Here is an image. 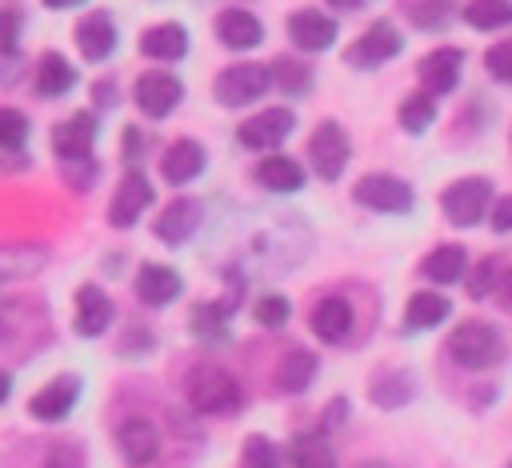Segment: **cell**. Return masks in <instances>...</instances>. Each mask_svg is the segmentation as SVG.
<instances>
[{"instance_id":"cell-39","label":"cell","mask_w":512,"mask_h":468,"mask_svg":"<svg viewBox=\"0 0 512 468\" xmlns=\"http://www.w3.org/2000/svg\"><path fill=\"white\" fill-rule=\"evenodd\" d=\"M240 456H244V468H280L284 464V452L268 436H248Z\"/></svg>"},{"instance_id":"cell-31","label":"cell","mask_w":512,"mask_h":468,"mask_svg":"<svg viewBox=\"0 0 512 468\" xmlns=\"http://www.w3.org/2000/svg\"><path fill=\"white\" fill-rule=\"evenodd\" d=\"M44 264H48L44 244H0V284L20 280V276H36Z\"/></svg>"},{"instance_id":"cell-29","label":"cell","mask_w":512,"mask_h":468,"mask_svg":"<svg viewBox=\"0 0 512 468\" xmlns=\"http://www.w3.org/2000/svg\"><path fill=\"white\" fill-rule=\"evenodd\" d=\"M368 396H372L376 408H404L416 396V380H412L408 368H384V372L372 376Z\"/></svg>"},{"instance_id":"cell-11","label":"cell","mask_w":512,"mask_h":468,"mask_svg":"<svg viewBox=\"0 0 512 468\" xmlns=\"http://www.w3.org/2000/svg\"><path fill=\"white\" fill-rule=\"evenodd\" d=\"M96 136H100V120H96V112L80 108V112L64 116L60 124H52V152H56L64 164L88 160L92 148H96Z\"/></svg>"},{"instance_id":"cell-28","label":"cell","mask_w":512,"mask_h":468,"mask_svg":"<svg viewBox=\"0 0 512 468\" xmlns=\"http://www.w3.org/2000/svg\"><path fill=\"white\" fill-rule=\"evenodd\" d=\"M452 312V300L440 292H412L404 304V332H428L436 324H444Z\"/></svg>"},{"instance_id":"cell-8","label":"cell","mask_w":512,"mask_h":468,"mask_svg":"<svg viewBox=\"0 0 512 468\" xmlns=\"http://www.w3.org/2000/svg\"><path fill=\"white\" fill-rule=\"evenodd\" d=\"M404 52V32L392 24V20H372L348 48V64L352 68H376L384 60H396Z\"/></svg>"},{"instance_id":"cell-7","label":"cell","mask_w":512,"mask_h":468,"mask_svg":"<svg viewBox=\"0 0 512 468\" xmlns=\"http://www.w3.org/2000/svg\"><path fill=\"white\" fill-rule=\"evenodd\" d=\"M80 392H84V380L76 372H60V376H52L48 384L36 388V396L28 400V416L40 420V424H60L80 404Z\"/></svg>"},{"instance_id":"cell-49","label":"cell","mask_w":512,"mask_h":468,"mask_svg":"<svg viewBox=\"0 0 512 468\" xmlns=\"http://www.w3.org/2000/svg\"><path fill=\"white\" fill-rule=\"evenodd\" d=\"M12 396V372L8 368H0V404Z\"/></svg>"},{"instance_id":"cell-3","label":"cell","mask_w":512,"mask_h":468,"mask_svg":"<svg viewBox=\"0 0 512 468\" xmlns=\"http://www.w3.org/2000/svg\"><path fill=\"white\" fill-rule=\"evenodd\" d=\"M268 88H272V72H268V64H256V60H236V64L220 68L212 80V96L224 108H244V104L260 100Z\"/></svg>"},{"instance_id":"cell-19","label":"cell","mask_w":512,"mask_h":468,"mask_svg":"<svg viewBox=\"0 0 512 468\" xmlns=\"http://www.w3.org/2000/svg\"><path fill=\"white\" fill-rule=\"evenodd\" d=\"M112 316H116V308H112V300H108V292H104L100 284H80V288H76V316H72V328H76L80 336H88V340L104 336L108 324H112Z\"/></svg>"},{"instance_id":"cell-9","label":"cell","mask_w":512,"mask_h":468,"mask_svg":"<svg viewBox=\"0 0 512 468\" xmlns=\"http://www.w3.org/2000/svg\"><path fill=\"white\" fill-rule=\"evenodd\" d=\"M132 100L144 116L152 120H164L180 100H184V84L176 72H164V68H152V72H140L136 84H132Z\"/></svg>"},{"instance_id":"cell-16","label":"cell","mask_w":512,"mask_h":468,"mask_svg":"<svg viewBox=\"0 0 512 468\" xmlns=\"http://www.w3.org/2000/svg\"><path fill=\"white\" fill-rule=\"evenodd\" d=\"M132 292H136V300L148 304V308H168V304L184 292V280H180V272H176L172 264L148 260V264H140V272H136V280H132Z\"/></svg>"},{"instance_id":"cell-23","label":"cell","mask_w":512,"mask_h":468,"mask_svg":"<svg viewBox=\"0 0 512 468\" xmlns=\"http://www.w3.org/2000/svg\"><path fill=\"white\" fill-rule=\"evenodd\" d=\"M32 76H36V80H32L36 96H48V100H56V96H64V92L76 88V64H72L64 52H56V48H48V52L36 60V72H32Z\"/></svg>"},{"instance_id":"cell-12","label":"cell","mask_w":512,"mask_h":468,"mask_svg":"<svg viewBox=\"0 0 512 468\" xmlns=\"http://www.w3.org/2000/svg\"><path fill=\"white\" fill-rule=\"evenodd\" d=\"M152 200H156V192H152L148 176H144L140 168H128V172L120 176L116 192H112V204H108V224H112V228H132V224L144 216V208H148Z\"/></svg>"},{"instance_id":"cell-5","label":"cell","mask_w":512,"mask_h":468,"mask_svg":"<svg viewBox=\"0 0 512 468\" xmlns=\"http://www.w3.org/2000/svg\"><path fill=\"white\" fill-rule=\"evenodd\" d=\"M348 156H352V140L348 132L336 124V120H320L308 136V164L320 180H340V172L348 168Z\"/></svg>"},{"instance_id":"cell-35","label":"cell","mask_w":512,"mask_h":468,"mask_svg":"<svg viewBox=\"0 0 512 468\" xmlns=\"http://www.w3.org/2000/svg\"><path fill=\"white\" fill-rule=\"evenodd\" d=\"M396 120H400V128L412 132V136L428 132L432 120H436V96H428L424 88H420V92H408V96L400 100V108H396Z\"/></svg>"},{"instance_id":"cell-4","label":"cell","mask_w":512,"mask_h":468,"mask_svg":"<svg viewBox=\"0 0 512 468\" xmlns=\"http://www.w3.org/2000/svg\"><path fill=\"white\" fill-rule=\"evenodd\" d=\"M440 212H444V220L456 224V228L480 224V220L492 212V180H488V176L452 180V184L440 192Z\"/></svg>"},{"instance_id":"cell-15","label":"cell","mask_w":512,"mask_h":468,"mask_svg":"<svg viewBox=\"0 0 512 468\" xmlns=\"http://www.w3.org/2000/svg\"><path fill=\"white\" fill-rule=\"evenodd\" d=\"M196 228H200V200H192V196H176V200H168V204L160 208L156 224H152L156 240H164L168 248L188 244V240L196 236Z\"/></svg>"},{"instance_id":"cell-6","label":"cell","mask_w":512,"mask_h":468,"mask_svg":"<svg viewBox=\"0 0 512 468\" xmlns=\"http://www.w3.org/2000/svg\"><path fill=\"white\" fill-rule=\"evenodd\" d=\"M352 200H356L360 208H368V212L400 216V212H408V208H412L416 192H412V184H408V180H400V176L368 172V176H360V180L352 184Z\"/></svg>"},{"instance_id":"cell-10","label":"cell","mask_w":512,"mask_h":468,"mask_svg":"<svg viewBox=\"0 0 512 468\" xmlns=\"http://www.w3.org/2000/svg\"><path fill=\"white\" fill-rule=\"evenodd\" d=\"M292 128H296V112L288 108V104H276V108H260L256 116H248V120H240V128H236V140L244 144V148H280L288 136H292Z\"/></svg>"},{"instance_id":"cell-50","label":"cell","mask_w":512,"mask_h":468,"mask_svg":"<svg viewBox=\"0 0 512 468\" xmlns=\"http://www.w3.org/2000/svg\"><path fill=\"white\" fill-rule=\"evenodd\" d=\"M48 8H76V4H84V0H44Z\"/></svg>"},{"instance_id":"cell-51","label":"cell","mask_w":512,"mask_h":468,"mask_svg":"<svg viewBox=\"0 0 512 468\" xmlns=\"http://www.w3.org/2000/svg\"><path fill=\"white\" fill-rule=\"evenodd\" d=\"M504 292H508V300H512V268L504 272Z\"/></svg>"},{"instance_id":"cell-44","label":"cell","mask_w":512,"mask_h":468,"mask_svg":"<svg viewBox=\"0 0 512 468\" xmlns=\"http://www.w3.org/2000/svg\"><path fill=\"white\" fill-rule=\"evenodd\" d=\"M144 152H148V136H144L136 124H128V128L120 132V160H124L128 168H136Z\"/></svg>"},{"instance_id":"cell-33","label":"cell","mask_w":512,"mask_h":468,"mask_svg":"<svg viewBox=\"0 0 512 468\" xmlns=\"http://www.w3.org/2000/svg\"><path fill=\"white\" fill-rule=\"evenodd\" d=\"M464 24L476 32H492V28H508L512 24V0H468L460 8Z\"/></svg>"},{"instance_id":"cell-20","label":"cell","mask_w":512,"mask_h":468,"mask_svg":"<svg viewBox=\"0 0 512 468\" xmlns=\"http://www.w3.org/2000/svg\"><path fill=\"white\" fill-rule=\"evenodd\" d=\"M116 448H120V456H124L128 464H136V468H140V464H152L156 452H160V432H156L152 420L128 416V420L116 424Z\"/></svg>"},{"instance_id":"cell-27","label":"cell","mask_w":512,"mask_h":468,"mask_svg":"<svg viewBox=\"0 0 512 468\" xmlns=\"http://www.w3.org/2000/svg\"><path fill=\"white\" fill-rule=\"evenodd\" d=\"M420 272L432 284H456V280H464L468 276V252H464V244H436L420 260Z\"/></svg>"},{"instance_id":"cell-17","label":"cell","mask_w":512,"mask_h":468,"mask_svg":"<svg viewBox=\"0 0 512 468\" xmlns=\"http://www.w3.org/2000/svg\"><path fill=\"white\" fill-rule=\"evenodd\" d=\"M212 32H216V40H220L224 48H232V52H248V48H256V44L264 40L260 16L248 12V8H224V12H216Z\"/></svg>"},{"instance_id":"cell-42","label":"cell","mask_w":512,"mask_h":468,"mask_svg":"<svg viewBox=\"0 0 512 468\" xmlns=\"http://www.w3.org/2000/svg\"><path fill=\"white\" fill-rule=\"evenodd\" d=\"M484 68H488V76H496L500 84H512V36H508V40H496V44L484 52Z\"/></svg>"},{"instance_id":"cell-26","label":"cell","mask_w":512,"mask_h":468,"mask_svg":"<svg viewBox=\"0 0 512 468\" xmlns=\"http://www.w3.org/2000/svg\"><path fill=\"white\" fill-rule=\"evenodd\" d=\"M316 356L308 352V348H292V352H284V360L276 364V376H272V384L284 392V396H300V392H308L312 388V380H316Z\"/></svg>"},{"instance_id":"cell-13","label":"cell","mask_w":512,"mask_h":468,"mask_svg":"<svg viewBox=\"0 0 512 468\" xmlns=\"http://www.w3.org/2000/svg\"><path fill=\"white\" fill-rule=\"evenodd\" d=\"M460 68H464V52L456 44H440V48H432V52L420 56L416 76H420V88L428 96H448L460 84Z\"/></svg>"},{"instance_id":"cell-30","label":"cell","mask_w":512,"mask_h":468,"mask_svg":"<svg viewBox=\"0 0 512 468\" xmlns=\"http://www.w3.org/2000/svg\"><path fill=\"white\" fill-rule=\"evenodd\" d=\"M188 328H192V336L204 340V344H228V336H232V328H228V308H224L220 300H200V304H192Z\"/></svg>"},{"instance_id":"cell-36","label":"cell","mask_w":512,"mask_h":468,"mask_svg":"<svg viewBox=\"0 0 512 468\" xmlns=\"http://www.w3.org/2000/svg\"><path fill=\"white\" fill-rule=\"evenodd\" d=\"M452 0H416L408 4V20L420 28V32H444L452 24Z\"/></svg>"},{"instance_id":"cell-18","label":"cell","mask_w":512,"mask_h":468,"mask_svg":"<svg viewBox=\"0 0 512 468\" xmlns=\"http://www.w3.org/2000/svg\"><path fill=\"white\" fill-rule=\"evenodd\" d=\"M204 168H208V152H204V144L192 140V136L172 140V144L164 148V156H160V172H164V180L176 184V188H180V184H192Z\"/></svg>"},{"instance_id":"cell-43","label":"cell","mask_w":512,"mask_h":468,"mask_svg":"<svg viewBox=\"0 0 512 468\" xmlns=\"http://www.w3.org/2000/svg\"><path fill=\"white\" fill-rule=\"evenodd\" d=\"M40 468H88L84 464V448L72 444V440H56L48 452H44V464Z\"/></svg>"},{"instance_id":"cell-53","label":"cell","mask_w":512,"mask_h":468,"mask_svg":"<svg viewBox=\"0 0 512 468\" xmlns=\"http://www.w3.org/2000/svg\"><path fill=\"white\" fill-rule=\"evenodd\" d=\"M508 468H512V464H508Z\"/></svg>"},{"instance_id":"cell-14","label":"cell","mask_w":512,"mask_h":468,"mask_svg":"<svg viewBox=\"0 0 512 468\" xmlns=\"http://www.w3.org/2000/svg\"><path fill=\"white\" fill-rule=\"evenodd\" d=\"M340 36V24L336 16L320 12V8H296L288 16V40L300 48V52H328Z\"/></svg>"},{"instance_id":"cell-25","label":"cell","mask_w":512,"mask_h":468,"mask_svg":"<svg viewBox=\"0 0 512 468\" xmlns=\"http://www.w3.org/2000/svg\"><path fill=\"white\" fill-rule=\"evenodd\" d=\"M304 168H300V160H292V156H284V152H268L260 164H256V184L260 188H268V192H300L304 188Z\"/></svg>"},{"instance_id":"cell-40","label":"cell","mask_w":512,"mask_h":468,"mask_svg":"<svg viewBox=\"0 0 512 468\" xmlns=\"http://www.w3.org/2000/svg\"><path fill=\"white\" fill-rule=\"evenodd\" d=\"M496 280H500V260H496V256H484V260H480L476 268H468V276H464L472 300H484V296L496 288Z\"/></svg>"},{"instance_id":"cell-45","label":"cell","mask_w":512,"mask_h":468,"mask_svg":"<svg viewBox=\"0 0 512 468\" xmlns=\"http://www.w3.org/2000/svg\"><path fill=\"white\" fill-rule=\"evenodd\" d=\"M64 180L72 184V188H80V192H88L96 180H100V160H76V164H64Z\"/></svg>"},{"instance_id":"cell-2","label":"cell","mask_w":512,"mask_h":468,"mask_svg":"<svg viewBox=\"0 0 512 468\" xmlns=\"http://www.w3.org/2000/svg\"><path fill=\"white\" fill-rule=\"evenodd\" d=\"M500 352H504L500 328L488 320H460L448 336V356L460 368H488L500 360Z\"/></svg>"},{"instance_id":"cell-21","label":"cell","mask_w":512,"mask_h":468,"mask_svg":"<svg viewBox=\"0 0 512 468\" xmlns=\"http://www.w3.org/2000/svg\"><path fill=\"white\" fill-rule=\"evenodd\" d=\"M116 44H120V32H116V24H112L108 12H88V16L76 24V48H80L84 60L104 64V60L116 52Z\"/></svg>"},{"instance_id":"cell-1","label":"cell","mask_w":512,"mask_h":468,"mask_svg":"<svg viewBox=\"0 0 512 468\" xmlns=\"http://www.w3.org/2000/svg\"><path fill=\"white\" fill-rule=\"evenodd\" d=\"M184 396L204 416H228V412H236L244 404L240 380L228 368H220V364H196L184 376Z\"/></svg>"},{"instance_id":"cell-47","label":"cell","mask_w":512,"mask_h":468,"mask_svg":"<svg viewBox=\"0 0 512 468\" xmlns=\"http://www.w3.org/2000/svg\"><path fill=\"white\" fill-rule=\"evenodd\" d=\"M488 220H492V228H496V232H512V192H508V196H500V200H492Z\"/></svg>"},{"instance_id":"cell-22","label":"cell","mask_w":512,"mask_h":468,"mask_svg":"<svg viewBox=\"0 0 512 468\" xmlns=\"http://www.w3.org/2000/svg\"><path fill=\"white\" fill-rule=\"evenodd\" d=\"M308 328L320 344H344L352 332V304L344 296H324L308 312Z\"/></svg>"},{"instance_id":"cell-38","label":"cell","mask_w":512,"mask_h":468,"mask_svg":"<svg viewBox=\"0 0 512 468\" xmlns=\"http://www.w3.org/2000/svg\"><path fill=\"white\" fill-rule=\"evenodd\" d=\"M252 316H256V324H264V328H280V324H288L292 304H288V296H280V292H260L256 304H252Z\"/></svg>"},{"instance_id":"cell-34","label":"cell","mask_w":512,"mask_h":468,"mask_svg":"<svg viewBox=\"0 0 512 468\" xmlns=\"http://www.w3.org/2000/svg\"><path fill=\"white\" fill-rule=\"evenodd\" d=\"M288 460L296 468H336V452L320 432H304L288 444Z\"/></svg>"},{"instance_id":"cell-46","label":"cell","mask_w":512,"mask_h":468,"mask_svg":"<svg viewBox=\"0 0 512 468\" xmlns=\"http://www.w3.org/2000/svg\"><path fill=\"white\" fill-rule=\"evenodd\" d=\"M116 100H120V88H116V80H96L92 84V108H116Z\"/></svg>"},{"instance_id":"cell-52","label":"cell","mask_w":512,"mask_h":468,"mask_svg":"<svg viewBox=\"0 0 512 468\" xmlns=\"http://www.w3.org/2000/svg\"><path fill=\"white\" fill-rule=\"evenodd\" d=\"M360 468H388V464H384V460H364Z\"/></svg>"},{"instance_id":"cell-37","label":"cell","mask_w":512,"mask_h":468,"mask_svg":"<svg viewBox=\"0 0 512 468\" xmlns=\"http://www.w3.org/2000/svg\"><path fill=\"white\" fill-rule=\"evenodd\" d=\"M28 136H32V120L20 112V108H0V148L4 152H20L24 144H28Z\"/></svg>"},{"instance_id":"cell-41","label":"cell","mask_w":512,"mask_h":468,"mask_svg":"<svg viewBox=\"0 0 512 468\" xmlns=\"http://www.w3.org/2000/svg\"><path fill=\"white\" fill-rule=\"evenodd\" d=\"M20 32H24L20 8H0V56H16L20 52Z\"/></svg>"},{"instance_id":"cell-24","label":"cell","mask_w":512,"mask_h":468,"mask_svg":"<svg viewBox=\"0 0 512 468\" xmlns=\"http://www.w3.org/2000/svg\"><path fill=\"white\" fill-rule=\"evenodd\" d=\"M140 52L152 56V60H184L188 56V28L176 24V20H164V24H152L140 32Z\"/></svg>"},{"instance_id":"cell-32","label":"cell","mask_w":512,"mask_h":468,"mask_svg":"<svg viewBox=\"0 0 512 468\" xmlns=\"http://www.w3.org/2000/svg\"><path fill=\"white\" fill-rule=\"evenodd\" d=\"M268 72H272V84L280 88V92H288V100H296V96H304V92H312V68L300 60V56H276L272 64H268Z\"/></svg>"},{"instance_id":"cell-48","label":"cell","mask_w":512,"mask_h":468,"mask_svg":"<svg viewBox=\"0 0 512 468\" xmlns=\"http://www.w3.org/2000/svg\"><path fill=\"white\" fill-rule=\"evenodd\" d=\"M336 12H360L364 8V0H328Z\"/></svg>"}]
</instances>
